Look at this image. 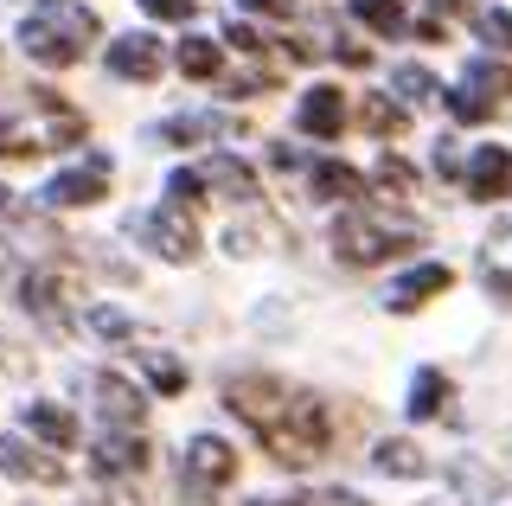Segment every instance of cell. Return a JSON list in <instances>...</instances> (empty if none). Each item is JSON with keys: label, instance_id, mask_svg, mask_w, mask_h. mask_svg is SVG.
<instances>
[{"label": "cell", "instance_id": "5b68a950", "mask_svg": "<svg viewBox=\"0 0 512 506\" xmlns=\"http://www.w3.org/2000/svg\"><path fill=\"white\" fill-rule=\"evenodd\" d=\"M237 481V449L231 442H218V436H199L192 449L180 455V494L186 500H212V494H224V487Z\"/></svg>", "mask_w": 512, "mask_h": 506}, {"label": "cell", "instance_id": "d590c367", "mask_svg": "<svg viewBox=\"0 0 512 506\" xmlns=\"http://www.w3.org/2000/svg\"><path fill=\"white\" fill-rule=\"evenodd\" d=\"M429 7H436V13H461V7H468V0H429Z\"/></svg>", "mask_w": 512, "mask_h": 506}, {"label": "cell", "instance_id": "d6986e66", "mask_svg": "<svg viewBox=\"0 0 512 506\" xmlns=\"http://www.w3.org/2000/svg\"><path fill=\"white\" fill-rule=\"evenodd\" d=\"M448 398H455V385H448V378H442L436 366H429V372H416V378H410V417H416V423H429V417H442V410H448Z\"/></svg>", "mask_w": 512, "mask_h": 506}, {"label": "cell", "instance_id": "836d02e7", "mask_svg": "<svg viewBox=\"0 0 512 506\" xmlns=\"http://www.w3.org/2000/svg\"><path fill=\"white\" fill-rule=\"evenodd\" d=\"M237 7H250V13H269V20H288V13H295V0H237Z\"/></svg>", "mask_w": 512, "mask_h": 506}, {"label": "cell", "instance_id": "7c38bea8", "mask_svg": "<svg viewBox=\"0 0 512 506\" xmlns=\"http://www.w3.org/2000/svg\"><path fill=\"white\" fill-rule=\"evenodd\" d=\"M160 65H167V58H160V45H154L148 33H128V39H116V45H109V71H116V77L154 84V77H160Z\"/></svg>", "mask_w": 512, "mask_h": 506}, {"label": "cell", "instance_id": "52a82bcc", "mask_svg": "<svg viewBox=\"0 0 512 506\" xmlns=\"http://www.w3.org/2000/svg\"><path fill=\"white\" fill-rule=\"evenodd\" d=\"M135 237L141 244H154L167 263H192L199 257V225H192V212L186 205H160V212H148V218H135Z\"/></svg>", "mask_w": 512, "mask_h": 506}, {"label": "cell", "instance_id": "7402d4cb", "mask_svg": "<svg viewBox=\"0 0 512 506\" xmlns=\"http://www.w3.org/2000/svg\"><path fill=\"white\" fill-rule=\"evenodd\" d=\"M308 180H314V199H365V180L340 161H320Z\"/></svg>", "mask_w": 512, "mask_h": 506}, {"label": "cell", "instance_id": "d6a6232c", "mask_svg": "<svg viewBox=\"0 0 512 506\" xmlns=\"http://www.w3.org/2000/svg\"><path fill=\"white\" fill-rule=\"evenodd\" d=\"M135 7L154 13V20H180V26L192 20V0H135Z\"/></svg>", "mask_w": 512, "mask_h": 506}, {"label": "cell", "instance_id": "ba28073f", "mask_svg": "<svg viewBox=\"0 0 512 506\" xmlns=\"http://www.w3.org/2000/svg\"><path fill=\"white\" fill-rule=\"evenodd\" d=\"M20 302H26V314L45 327V334H71L77 327V308H71V289H64V276H52V270H32L26 282H20Z\"/></svg>", "mask_w": 512, "mask_h": 506}, {"label": "cell", "instance_id": "3957f363", "mask_svg": "<svg viewBox=\"0 0 512 506\" xmlns=\"http://www.w3.org/2000/svg\"><path fill=\"white\" fill-rule=\"evenodd\" d=\"M327 436H333L327 404L308 398V391H295V398H288V410L263 430L269 455H276V462H288V468H314L320 455H327Z\"/></svg>", "mask_w": 512, "mask_h": 506}, {"label": "cell", "instance_id": "9a60e30c", "mask_svg": "<svg viewBox=\"0 0 512 506\" xmlns=\"http://www.w3.org/2000/svg\"><path fill=\"white\" fill-rule=\"evenodd\" d=\"M199 186H212L218 199H237V205L256 199V173L237 161V154H212V161L199 167Z\"/></svg>", "mask_w": 512, "mask_h": 506}, {"label": "cell", "instance_id": "cb8c5ba5", "mask_svg": "<svg viewBox=\"0 0 512 506\" xmlns=\"http://www.w3.org/2000/svg\"><path fill=\"white\" fill-rule=\"evenodd\" d=\"M359 122L372 129L378 141H391V135H404V103H391V97H365V109H359Z\"/></svg>", "mask_w": 512, "mask_h": 506}, {"label": "cell", "instance_id": "ffe728a7", "mask_svg": "<svg viewBox=\"0 0 512 506\" xmlns=\"http://www.w3.org/2000/svg\"><path fill=\"white\" fill-rule=\"evenodd\" d=\"M378 468L397 474V481H416V474H429V455L410 436H391V442H378Z\"/></svg>", "mask_w": 512, "mask_h": 506}, {"label": "cell", "instance_id": "2e32d148", "mask_svg": "<svg viewBox=\"0 0 512 506\" xmlns=\"http://www.w3.org/2000/svg\"><path fill=\"white\" fill-rule=\"evenodd\" d=\"M96 404H103V417L116 423V430H141V410H148V404H141V391L128 385V378H116V372L96 378Z\"/></svg>", "mask_w": 512, "mask_h": 506}, {"label": "cell", "instance_id": "d4e9b609", "mask_svg": "<svg viewBox=\"0 0 512 506\" xmlns=\"http://www.w3.org/2000/svg\"><path fill=\"white\" fill-rule=\"evenodd\" d=\"M180 71L186 77H218V45L212 39H186L180 45Z\"/></svg>", "mask_w": 512, "mask_h": 506}, {"label": "cell", "instance_id": "1f68e13d", "mask_svg": "<svg viewBox=\"0 0 512 506\" xmlns=\"http://www.w3.org/2000/svg\"><path fill=\"white\" fill-rule=\"evenodd\" d=\"M148 378H154V385H160V391H180V385H186V372H180V359H167V353H154V359H148Z\"/></svg>", "mask_w": 512, "mask_h": 506}, {"label": "cell", "instance_id": "7a4b0ae2", "mask_svg": "<svg viewBox=\"0 0 512 506\" xmlns=\"http://www.w3.org/2000/svg\"><path fill=\"white\" fill-rule=\"evenodd\" d=\"M96 33H103L96 13L77 7V0H32V13H26V26H20V45H26L32 65L71 71V65H84V52H90Z\"/></svg>", "mask_w": 512, "mask_h": 506}, {"label": "cell", "instance_id": "8992f818", "mask_svg": "<svg viewBox=\"0 0 512 506\" xmlns=\"http://www.w3.org/2000/svg\"><path fill=\"white\" fill-rule=\"evenodd\" d=\"M288 398H295V391H288L282 378H269V372H244V378H231V385H224V404H231V417H244L256 436H263L269 423L288 410Z\"/></svg>", "mask_w": 512, "mask_h": 506}, {"label": "cell", "instance_id": "e575fe53", "mask_svg": "<svg viewBox=\"0 0 512 506\" xmlns=\"http://www.w3.org/2000/svg\"><path fill=\"white\" fill-rule=\"evenodd\" d=\"M487 295H493L500 308H512V276H493V270H487Z\"/></svg>", "mask_w": 512, "mask_h": 506}, {"label": "cell", "instance_id": "484cf974", "mask_svg": "<svg viewBox=\"0 0 512 506\" xmlns=\"http://www.w3.org/2000/svg\"><path fill=\"white\" fill-rule=\"evenodd\" d=\"M474 26H480V39H487L493 52H512V13H500V7H480V13H474Z\"/></svg>", "mask_w": 512, "mask_h": 506}, {"label": "cell", "instance_id": "6da1fadb", "mask_svg": "<svg viewBox=\"0 0 512 506\" xmlns=\"http://www.w3.org/2000/svg\"><path fill=\"white\" fill-rule=\"evenodd\" d=\"M71 141H84V116L58 90L32 84L0 103V154H39V148H71Z\"/></svg>", "mask_w": 512, "mask_h": 506}, {"label": "cell", "instance_id": "4316f807", "mask_svg": "<svg viewBox=\"0 0 512 506\" xmlns=\"http://www.w3.org/2000/svg\"><path fill=\"white\" fill-rule=\"evenodd\" d=\"M397 90H404V103H429L436 97V77H429L423 65H397V77H391Z\"/></svg>", "mask_w": 512, "mask_h": 506}, {"label": "cell", "instance_id": "f546056e", "mask_svg": "<svg viewBox=\"0 0 512 506\" xmlns=\"http://www.w3.org/2000/svg\"><path fill=\"white\" fill-rule=\"evenodd\" d=\"M84 321L96 327V334H109V340H135V321H128V314H116V308H90Z\"/></svg>", "mask_w": 512, "mask_h": 506}, {"label": "cell", "instance_id": "4fadbf2b", "mask_svg": "<svg viewBox=\"0 0 512 506\" xmlns=\"http://www.w3.org/2000/svg\"><path fill=\"white\" fill-rule=\"evenodd\" d=\"M448 282H455V270H448V263H423V270L397 276V282H391V295H384V302H391L397 314H410V308H423L429 295H448Z\"/></svg>", "mask_w": 512, "mask_h": 506}, {"label": "cell", "instance_id": "e0dca14e", "mask_svg": "<svg viewBox=\"0 0 512 506\" xmlns=\"http://www.w3.org/2000/svg\"><path fill=\"white\" fill-rule=\"evenodd\" d=\"M468 193L474 199H506L512 193V154L506 148H480L468 161Z\"/></svg>", "mask_w": 512, "mask_h": 506}, {"label": "cell", "instance_id": "8fae6325", "mask_svg": "<svg viewBox=\"0 0 512 506\" xmlns=\"http://www.w3.org/2000/svg\"><path fill=\"white\" fill-rule=\"evenodd\" d=\"M340 122H346V103H340V90H308V97L295 103V129L301 135H314V141H333L340 135Z\"/></svg>", "mask_w": 512, "mask_h": 506}, {"label": "cell", "instance_id": "8d00e7d4", "mask_svg": "<svg viewBox=\"0 0 512 506\" xmlns=\"http://www.w3.org/2000/svg\"><path fill=\"white\" fill-rule=\"evenodd\" d=\"M7 205H13V199H7V186H0V212H7Z\"/></svg>", "mask_w": 512, "mask_h": 506}, {"label": "cell", "instance_id": "603a6c76", "mask_svg": "<svg viewBox=\"0 0 512 506\" xmlns=\"http://www.w3.org/2000/svg\"><path fill=\"white\" fill-rule=\"evenodd\" d=\"M352 13H359L372 33H384V39L410 33V20H404V7H397V0H352Z\"/></svg>", "mask_w": 512, "mask_h": 506}, {"label": "cell", "instance_id": "4dcf8cb0", "mask_svg": "<svg viewBox=\"0 0 512 506\" xmlns=\"http://www.w3.org/2000/svg\"><path fill=\"white\" fill-rule=\"evenodd\" d=\"M250 506H365L359 494H288V500H250Z\"/></svg>", "mask_w": 512, "mask_h": 506}, {"label": "cell", "instance_id": "9c48e42d", "mask_svg": "<svg viewBox=\"0 0 512 506\" xmlns=\"http://www.w3.org/2000/svg\"><path fill=\"white\" fill-rule=\"evenodd\" d=\"M0 474H13V481H39V487H58L64 481V462L52 449H39V442L26 436H0Z\"/></svg>", "mask_w": 512, "mask_h": 506}, {"label": "cell", "instance_id": "f1b7e54d", "mask_svg": "<svg viewBox=\"0 0 512 506\" xmlns=\"http://www.w3.org/2000/svg\"><path fill=\"white\" fill-rule=\"evenodd\" d=\"M448 109H455V122H487V116H493V103H487V97H474L468 84L448 90Z\"/></svg>", "mask_w": 512, "mask_h": 506}, {"label": "cell", "instance_id": "83f0119b", "mask_svg": "<svg viewBox=\"0 0 512 506\" xmlns=\"http://www.w3.org/2000/svg\"><path fill=\"white\" fill-rule=\"evenodd\" d=\"M378 186H384V193H397V199H404L410 186H416L410 161H397V154H384V161H378Z\"/></svg>", "mask_w": 512, "mask_h": 506}, {"label": "cell", "instance_id": "277c9868", "mask_svg": "<svg viewBox=\"0 0 512 506\" xmlns=\"http://www.w3.org/2000/svg\"><path fill=\"white\" fill-rule=\"evenodd\" d=\"M410 244H416L410 225H384V218H365V212L333 218V250H340L346 263H391V257H404Z\"/></svg>", "mask_w": 512, "mask_h": 506}, {"label": "cell", "instance_id": "30bf717a", "mask_svg": "<svg viewBox=\"0 0 512 506\" xmlns=\"http://www.w3.org/2000/svg\"><path fill=\"white\" fill-rule=\"evenodd\" d=\"M90 462L96 474H141L148 468V442H141V430H109V436H96Z\"/></svg>", "mask_w": 512, "mask_h": 506}, {"label": "cell", "instance_id": "5bb4252c", "mask_svg": "<svg viewBox=\"0 0 512 506\" xmlns=\"http://www.w3.org/2000/svg\"><path fill=\"white\" fill-rule=\"evenodd\" d=\"M103 193H109V167H103V161H90V167L58 173V180L45 186V205H96Z\"/></svg>", "mask_w": 512, "mask_h": 506}, {"label": "cell", "instance_id": "44dd1931", "mask_svg": "<svg viewBox=\"0 0 512 506\" xmlns=\"http://www.w3.org/2000/svg\"><path fill=\"white\" fill-rule=\"evenodd\" d=\"M461 84H468L474 97H487L493 109H500V103L512 97V65H493V58H474V65H468V77H461Z\"/></svg>", "mask_w": 512, "mask_h": 506}, {"label": "cell", "instance_id": "ac0fdd59", "mask_svg": "<svg viewBox=\"0 0 512 506\" xmlns=\"http://www.w3.org/2000/svg\"><path fill=\"white\" fill-rule=\"evenodd\" d=\"M26 430L39 436L45 449H71V442H77V417L58 410V404H26Z\"/></svg>", "mask_w": 512, "mask_h": 506}]
</instances>
